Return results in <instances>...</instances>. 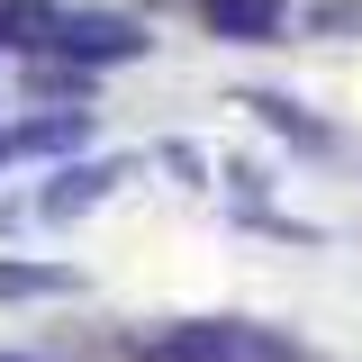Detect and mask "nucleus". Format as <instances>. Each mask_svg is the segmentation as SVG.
Returning a JSON list of instances; mask_svg holds the SVG:
<instances>
[{
	"mask_svg": "<svg viewBox=\"0 0 362 362\" xmlns=\"http://www.w3.org/2000/svg\"><path fill=\"white\" fill-rule=\"evenodd\" d=\"M45 54H82V64H136L145 28L109 9H45Z\"/></svg>",
	"mask_w": 362,
	"mask_h": 362,
	"instance_id": "obj_1",
	"label": "nucleus"
},
{
	"mask_svg": "<svg viewBox=\"0 0 362 362\" xmlns=\"http://www.w3.org/2000/svg\"><path fill=\"white\" fill-rule=\"evenodd\" d=\"M199 28L226 45H263L281 28V0H199Z\"/></svg>",
	"mask_w": 362,
	"mask_h": 362,
	"instance_id": "obj_2",
	"label": "nucleus"
},
{
	"mask_svg": "<svg viewBox=\"0 0 362 362\" xmlns=\"http://www.w3.org/2000/svg\"><path fill=\"white\" fill-rule=\"evenodd\" d=\"M109 181H118V163H82V173H64L54 190H45V218H73V209H90Z\"/></svg>",
	"mask_w": 362,
	"mask_h": 362,
	"instance_id": "obj_3",
	"label": "nucleus"
},
{
	"mask_svg": "<svg viewBox=\"0 0 362 362\" xmlns=\"http://www.w3.org/2000/svg\"><path fill=\"white\" fill-rule=\"evenodd\" d=\"M0 45H45V9L37 0H0Z\"/></svg>",
	"mask_w": 362,
	"mask_h": 362,
	"instance_id": "obj_4",
	"label": "nucleus"
},
{
	"mask_svg": "<svg viewBox=\"0 0 362 362\" xmlns=\"http://www.w3.org/2000/svg\"><path fill=\"white\" fill-rule=\"evenodd\" d=\"M9 145H18V154H37V145L45 154H54V145H82V118H37V127H18Z\"/></svg>",
	"mask_w": 362,
	"mask_h": 362,
	"instance_id": "obj_5",
	"label": "nucleus"
},
{
	"mask_svg": "<svg viewBox=\"0 0 362 362\" xmlns=\"http://www.w3.org/2000/svg\"><path fill=\"white\" fill-rule=\"evenodd\" d=\"M28 290H73V272H18V263H0V299H28Z\"/></svg>",
	"mask_w": 362,
	"mask_h": 362,
	"instance_id": "obj_6",
	"label": "nucleus"
}]
</instances>
